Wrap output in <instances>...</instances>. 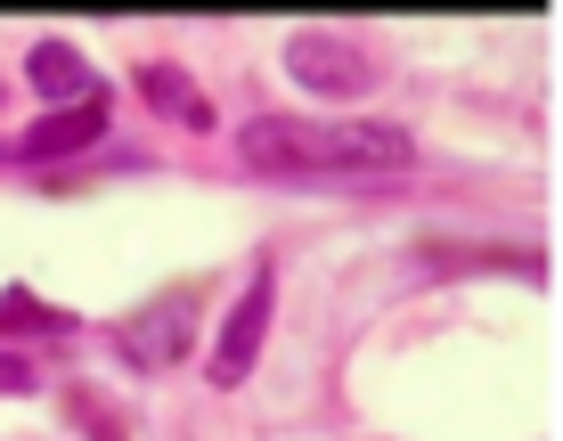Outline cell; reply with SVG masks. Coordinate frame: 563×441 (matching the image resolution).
Returning <instances> with one entry per match:
<instances>
[{"instance_id": "5", "label": "cell", "mask_w": 563, "mask_h": 441, "mask_svg": "<svg viewBox=\"0 0 563 441\" xmlns=\"http://www.w3.org/2000/svg\"><path fill=\"white\" fill-rule=\"evenodd\" d=\"M286 74H295L302 90L352 99V90H367V49H352L343 33H295V42H286Z\"/></svg>"}, {"instance_id": "1", "label": "cell", "mask_w": 563, "mask_h": 441, "mask_svg": "<svg viewBox=\"0 0 563 441\" xmlns=\"http://www.w3.org/2000/svg\"><path fill=\"white\" fill-rule=\"evenodd\" d=\"M238 164L262 180H393L417 164V140L376 114H254L238 123Z\"/></svg>"}, {"instance_id": "7", "label": "cell", "mask_w": 563, "mask_h": 441, "mask_svg": "<svg viewBox=\"0 0 563 441\" xmlns=\"http://www.w3.org/2000/svg\"><path fill=\"white\" fill-rule=\"evenodd\" d=\"M140 99H147L155 114H172L180 131H212V99L188 82L180 66H164V57H147V66H140Z\"/></svg>"}, {"instance_id": "4", "label": "cell", "mask_w": 563, "mask_h": 441, "mask_svg": "<svg viewBox=\"0 0 563 441\" xmlns=\"http://www.w3.org/2000/svg\"><path fill=\"white\" fill-rule=\"evenodd\" d=\"M269 311H278V278L254 271L238 295V311L221 319V343H212V385H245L262 368V335H269Z\"/></svg>"}, {"instance_id": "8", "label": "cell", "mask_w": 563, "mask_h": 441, "mask_svg": "<svg viewBox=\"0 0 563 441\" xmlns=\"http://www.w3.org/2000/svg\"><path fill=\"white\" fill-rule=\"evenodd\" d=\"M42 343V335H74V311H57V302H42L33 286H9L0 295V343Z\"/></svg>"}, {"instance_id": "9", "label": "cell", "mask_w": 563, "mask_h": 441, "mask_svg": "<svg viewBox=\"0 0 563 441\" xmlns=\"http://www.w3.org/2000/svg\"><path fill=\"white\" fill-rule=\"evenodd\" d=\"M66 417H74V433H82V441H131V417L114 409L99 385H74L66 393Z\"/></svg>"}, {"instance_id": "6", "label": "cell", "mask_w": 563, "mask_h": 441, "mask_svg": "<svg viewBox=\"0 0 563 441\" xmlns=\"http://www.w3.org/2000/svg\"><path fill=\"white\" fill-rule=\"evenodd\" d=\"M25 82L42 90L49 107H74V99H90V90H99V74H90V57L74 49V42H33V49H25Z\"/></svg>"}, {"instance_id": "3", "label": "cell", "mask_w": 563, "mask_h": 441, "mask_svg": "<svg viewBox=\"0 0 563 441\" xmlns=\"http://www.w3.org/2000/svg\"><path fill=\"white\" fill-rule=\"evenodd\" d=\"M99 140H107V90H90L74 107H49L33 131H16L0 147V164H66V156H90Z\"/></svg>"}, {"instance_id": "10", "label": "cell", "mask_w": 563, "mask_h": 441, "mask_svg": "<svg viewBox=\"0 0 563 441\" xmlns=\"http://www.w3.org/2000/svg\"><path fill=\"white\" fill-rule=\"evenodd\" d=\"M33 385H42V368L25 352H0V393H33Z\"/></svg>"}, {"instance_id": "2", "label": "cell", "mask_w": 563, "mask_h": 441, "mask_svg": "<svg viewBox=\"0 0 563 441\" xmlns=\"http://www.w3.org/2000/svg\"><path fill=\"white\" fill-rule=\"evenodd\" d=\"M114 352H123L131 368H147V376L180 368V360L197 352V295H155L131 319H114Z\"/></svg>"}]
</instances>
